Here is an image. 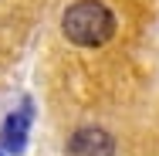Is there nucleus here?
I'll use <instances>...</instances> for the list:
<instances>
[{"label":"nucleus","instance_id":"obj_1","mask_svg":"<svg viewBox=\"0 0 159 156\" xmlns=\"http://www.w3.org/2000/svg\"><path fill=\"white\" fill-rule=\"evenodd\" d=\"M61 31L78 48H98L115 34V14L98 0H75L61 17Z\"/></svg>","mask_w":159,"mask_h":156},{"label":"nucleus","instance_id":"obj_2","mask_svg":"<svg viewBox=\"0 0 159 156\" xmlns=\"http://www.w3.org/2000/svg\"><path fill=\"white\" fill-rule=\"evenodd\" d=\"M64 153L68 156H115V139L98 125H85V129H75L68 136Z\"/></svg>","mask_w":159,"mask_h":156},{"label":"nucleus","instance_id":"obj_3","mask_svg":"<svg viewBox=\"0 0 159 156\" xmlns=\"http://www.w3.org/2000/svg\"><path fill=\"white\" fill-rule=\"evenodd\" d=\"M27 125H31V102L24 98V105H17V109L3 119V125H0V146H3L7 153L20 156L27 149Z\"/></svg>","mask_w":159,"mask_h":156},{"label":"nucleus","instance_id":"obj_4","mask_svg":"<svg viewBox=\"0 0 159 156\" xmlns=\"http://www.w3.org/2000/svg\"><path fill=\"white\" fill-rule=\"evenodd\" d=\"M0 156H3V146H0Z\"/></svg>","mask_w":159,"mask_h":156}]
</instances>
